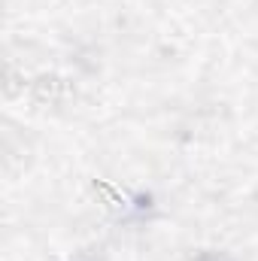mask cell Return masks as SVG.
Masks as SVG:
<instances>
[{
    "label": "cell",
    "mask_w": 258,
    "mask_h": 261,
    "mask_svg": "<svg viewBox=\"0 0 258 261\" xmlns=\"http://www.w3.org/2000/svg\"><path fill=\"white\" fill-rule=\"evenodd\" d=\"M197 261H228V258H222V255H200Z\"/></svg>",
    "instance_id": "obj_1"
}]
</instances>
